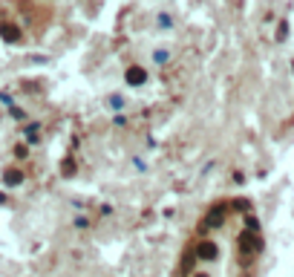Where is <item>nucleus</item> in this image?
I'll use <instances>...</instances> for the list:
<instances>
[{
	"instance_id": "obj_1",
	"label": "nucleus",
	"mask_w": 294,
	"mask_h": 277,
	"mask_svg": "<svg viewBox=\"0 0 294 277\" xmlns=\"http://www.w3.org/2000/svg\"><path fill=\"white\" fill-rule=\"evenodd\" d=\"M147 78H150V72H147L141 64H130V66L124 69V84H127V87H144Z\"/></svg>"
},
{
	"instance_id": "obj_2",
	"label": "nucleus",
	"mask_w": 294,
	"mask_h": 277,
	"mask_svg": "<svg viewBox=\"0 0 294 277\" xmlns=\"http://www.w3.org/2000/svg\"><path fill=\"white\" fill-rule=\"evenodd\" d=\"M0 179H3V185H6L9 191H15V188L23 185V170H20V168H3Z\"/></svg>"
},
{
	"instance_id": "obj_3",
	"label": "nucleus",
	"mask_w": 294,
	"mask_h": 277,
	"mask_svg": "<svg viewBox=\"0 0 294 277\" xmlns=\"http://www.w3.org/2000/svg\"><path fill=\"white\" fill-rule=\"evenodd\" d=\"M0 38H3L6 43H18V41L23 38V35H20V23H9V21L0 23Z\"/></svg>"
},
{
	"instance_id": "obj_4",
	"label": "nucleus",
	"mask_w": 294,
	"mask_h": 277,
	"mask_svg": "<svg viewBox=\"0 0 294 277\" xmlns=\"http://www.w3.org/2000/svg\"><path fill=\"white\" fill-rule=\"evenodd\" d=\"M216 254H219L216 243L205 240V243H199V246H196V254H194V257H199V260H216Z\"/></svg>"
},
{
	"instance_id": "obj_5",
	"label": "nucleus",
	"mask_w": 294,
	"mask_h": 277,
	"mask_svg": "<svg viewBox=\"0 0 294 277\" xmlns=\"http://www.w3.org/2000/svg\"><path fill=\"white\" fill-rule=\"evenodd\" d=\"M104 104H107V110H113V113H124L127 98H124V95H118V92H113V95H107V98H104Z\"/></svg>"
},
{
	"instance_id": "obj_6",
	"label": "nucleus",
	"mask_w": 294,
	"mask_h": 277,
	"mask_svg": "<svg viewBox=\"0 0 294 277\" xmlns=\"http://www.w3.org/2000/svg\"><path fill=\"white\" fill-rule=\"evenodd\" d=\"M173 26H176V18H173L170 12H164V9H162V12H156V29L170 32Z\"/></svg>"
},
{
	"instance_id": "obj_7",
	"label": "nucleus",
	"mask_w": 294,
	"mask_h": 277,
	"mask_svg": "<svg viewBox=\"0 0 294 277\" xmlns=\"http://www.w3.org/2000/svg\"><path fill=\"white\" fill-rule=\"evenodd\" d=\"M75 173H78V165H75V159H72V156H64V159H61V176L72 179Z\"/></svg>"
},
{
	"instance_id": "obj_8",
	"label": "nucleus",
	"mask_w": 294,
	"mask_h": 277,
	"mask_svg": "<svg viewBox=\"0 0 294 277\" xmlns=\"http://www.w3.org/2000/svg\"><path fill=\"white\" fill-rule=\"evenodd\" d=\"M153 64H156V66H167V64H170V49H164V46L153 49Z\"/></svg>"
},
{
	"instance_id": "obj_9",
	"label": "nucleus",
	"mask_w": 294,
	"mask_h": 277,
	"mask_svg": "<svg viewBox=\"0 0 294 277\" xmlns=\"http://www.w3.org/2000/svg\"><path fill=\"white\" fill-rule=\"evenodd\" d=\"M12 156H15L18 162H26V159H29V145H26V142H18V145L12 148Z\"/></svg>"
},
{
	"instance_id": "obj_10",
	"label": "nucleus",
	"mask_w": 294,
	"mask_h": 277,
	"mask_svg": "<svg viewBox=\"0 0 294 277\" xmlns=\"http://www.w3.org/2000/svg\"><path fill=\"white\" fill-rule=\"evenodd\" d=\"M9 116H12L15 122H26V110H23V107H9Z\"/></svg>"
},
{
	"instance_id": "obj_11",
	"label": "nucleus",
	"mask_w": 294,
	"mask_h": 277,
	"mask_svg": "<svg viewBox=\"0 0 294 277\" xmlns=\"http://www.w3.org/2000/svg\"><path fill=\"white\" fill-rule=\"evenodd\" d=\"M72 225H75L78 231H90V219H87V216H75V219H72Z\"/></svg>"
},
{
	"instance_id": "obj_12",
	"label": "nucleus",
	"mask_w": 294,
	"mask_h": 277,
	"mask_svg": "<svg viewBox=\"0 0 294 277\" xmlns=\"http://www.w3.org/2000/svg\"><path fill=\"white\" fill-rule=\"evenodd\" d=\"M113 124H116V127H124V124H127V116H124V113H116V116H113Z\"/></svg>"
},
{
	"instance_id": "obj_13",
	"label": "nucleus",
	"mask_w": 294,
	"mask_h": 277,
	"mask_svg": "<svg viewBox=\"0 0 294 277\" xmlns=\"http://www.w3.org/2000/svg\"><path fill=\"white\" fill-rule=\"evenodd\" d=\"M133 168H136V170H147V165H144V159H133Z\"/></svg>"
},
{
	"instance_id": "obj_14",
	"label": "nucleus",
	"mask_w": 294,
	"mask_h": 277,
	"mask_svg": "<svg viewBox=\"0 0 294 277\" xmlns=\"http://www.w3.org/2000/svg\"><path fill=\"white\" fill-rule=\"evenodd\" d=\"M0 101H3L6 107H12V95H9V92H0Z\"/></svg>"
},
{
	"instance_id": "obj_15",
	"label": "nucleus",
	"mask_w": 294,
	"mask_h": 277,
	"mask_svg": "<svg viewBox=\"0 0 294 277\" xmlns=\"http://www.w3.org/2000/svg\"><path fill=\"white\" fill-rule=\"evenodd\" d=\"M113 214V205H101V216H110Z\"/></svg>"
},
{
	"instance_id": "obj_16",
	"label": "nucleus",
	"mask_w": 294,
	"mask_h": 277,
	"mask_svg": "<svg viewBox=\"0 0 294 277\" xmlns=\"http://www.w3.org/2000/svg\"><path fill=\"white\" fill-rule=\"evenodd\" d=\"M0 205H6V193H0Z\"/></svg>"
},
{
	"instance_id": "obj_17",
	"label": "nucleus",
	"mask_w": 294,
	"mask_h": 277,
	"mask_svg": "<svg viewBox=\"0 0 294 277\" xmlns=\"http://www.w3.org/2000/svg\"><path fill=\"white\" fill-rule=\"evenodd\" d=\"M191 277H208V275H202V272H196V275H191Z\"/></svg>"
}]
</instances>
